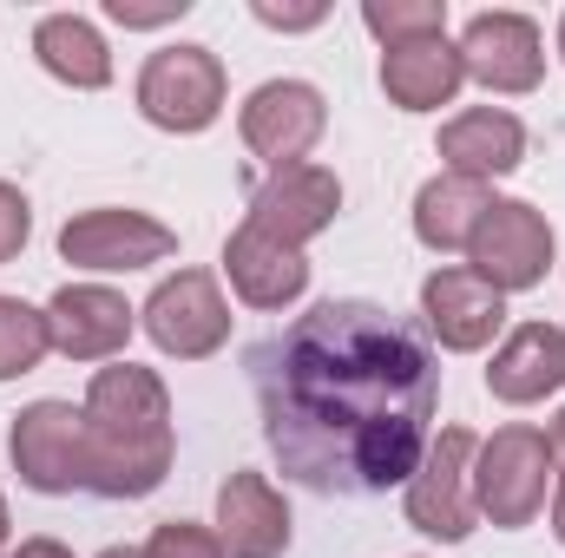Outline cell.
I'll use <instances>...</instances> for the list:
<instances>
[{
  "instance_id": "obj_28",
  "label": "cell",
  "mask_w": 565,
  "mask_h": 558,
  "mask_svg": "<svg viewBox=\"0 0 565 558\" xmlns=\"http://www.w3.org/2000/svg\"><path fill=\"white\" fill-rule=\"evenodd\" d=\"M7 558H73L60 539H20V552H7Z\"/></svg>"
},
{
  "instance_id": "obj_7",
  "label": "cell",
  "mask_w": 565,
  "mask_h": 558,
  "mask_svg": "<svg viewBox=\"0 0 565 558\" xmlns=\"http://www.w3.org/2000/svg\"><path fill=\"white\" fill-rule=\"evenodd\" d=\"M7 453H13V473H20L33 493H73V486H86V473H93L86 415H79L73 401H33L26 415H13Z\"/></svg>"
},
{
  "instance_id": "obj_1",
  "label": "cell",
  "mask_w": 565,
  "mask_h": 558,
  "mask_svg": "<svg viewBox=\"0 0 565 558\" xmlns=\"http://www.w3.org/2000/svg\"><path fill=\"white\" fill-rule=\"evenodd\" d=\"M264 440L316 493H388L427 453L434 355L375 302H316L257 355Z\"/></svg>"
},
{
  "instance_id": "obj_16",
  "label": "cell",
  "mask_w": 565,
  "mask_h": 558,
  "mask_svg": "<svg viewBox=\"0 0 565 558\" xmlns=\"http://www.w3.org/2000/svg\"><path fill=\"white\" fill-rule=\"evenodd\" d=\"M224 277H231V289H237L250 309H282V302H296V296L309 289V264H302L296 244H282L270 230L244 224V230L224 244Z\"/></svg>"
},
{
  "instance_id": "obj_10",
  "label": "cell",
  "mask_w": 565,
  "mask_h": 558,
  "mask_svg": "<svg viewBox=\"0 0 565 558\" xmlns=\"http://www.w3.org/2000/svg\"><path fill=\"white\" fill-rule=\"evenodd\" d=\"M178 250V237L158 224V217H145V211H79V217H66V230H60V257L73 264V270H145V264H164Z\"/></svg>"
},
{
  "instance_id": "obj_11",
  "label": "cell",
  "mask_w": 565,
  "mask_h": 558,
  "mask_svg": "<svg viewBox=\"0 0 565 558\" xmlns=\"http://www.w3.org/2000/svg\"><path fill=\"white\" fill-rule=\"evenodd\" d=\"M460 66L487 93H533L540 73H546L540 26L526 13H473L467 33H460Z\"/></svg>"
},
{
  "instance_id": "obj_32",
  "label": "cell",
  "mask_w": 565,
  "mask_h": 558,
  "mask_svg": "<svg viewBox=\"0 0 565 558\" xmlns=\"http://www.w3.org/2000/svg\"><path fill=\"white\" fill-rule=\"evenodd\" d=\"M99 558H139V552L132 546H113V552H99Z\"/></svg>"
},
{
  "instance_id": "obj_30",
  "label": "cell",
  "mask_w": 565,
  "mask_h": 558,
  "mask_svg": "<svg viewBox=\"0 0 565 558\" xmlns=\"http://www.w3.org/2000/svg\"><path fill=\"white\" fill-rule=\"evenodd\" d=\"M553 533H559V546H565V473H559V493H553Z\"/></svg>"
},
{
  "instance_id": "obj_21",
  "label": "cell",
  "mask_w": 565,
  "mask_h": 558,
  "mask_svg": "<svg viewBox=\"0 0 565 558\" xmlns=\"http://www.w3.org/2000/svg\"><path fill=\"white\" fill-rule=\"evenodd\" d=\"M33 53H40V66H46L53 79L79 86V93H99V86L113 79V53H106L99 26L79 20V13H46V20L33 26Z\"/></svg>"
},
{
  "instance_id": "obj_15",
  "label": "cell",
  "mask_w": 565,
  "mask_h": 558,
  "mask_svg": "<svg viewBox=\"0 0 565 558\" xmlns=\"http://www.w3.org/2000/svg\"><path fill=\"white\" fill-rule=\"evenodd\" d=\"M217 546L224 558H277L289 546V506L264 473H231L217 486Z\"/></svg>"
},
{
  "instance_id": "obj_19",
  "label": "cell",
  "mask_w": 565,
  "mask_h": 558,
  "mask_svg": "<svg viewBox=\"0 0 565 558\" xmlns=\"http://www.w3.org/2000/svg\"><path fill=\"white\" fill-rule=\"evenodd\" d=\"M440 158L460 178H500V171H513L526 158V126L513 112H500V106H473V112L440 126Z\"/></svg>"
},
{
  "instance_id": "obj_22",
  "label": "cell",
  "mask_w": 565,
  "mask_h": 558,
  "mask_svg": "<svg viewBox=\"0 0 565 558\" xmlns=\"http://www.w3.org/2000/svg\"><path fill=\"white\" fill-rule=\"evenodd\" d=\"M53 348V329H46V309H26L20 296H0V382L40 368V355Z\"/></svg>"
},
{
  "instance_id": "obj_33",
  "label": "cell",
  "mask_w": 565,
  "mask_h": 558,
  "mask_svg": "<svg viewBox=\"0 0 565 558\" xmlns=\"http://www.w3.org/2000/svg\"><path fill=\"white\" fill-rule=\"evenodd\" d=\"M559 53H565V20H559Z\"/></svg>"
},
{
  "instance_id": "obj_5",
  "label": "cell",
  "mask_w": 565,
  "mask_h": 558,
  "mask_svg": "<svg viewBox=\"0 0 565 558\" xmlns=\"http://www.w3.org/2000/svg\"><path fill=\"white\" fill-rule=\"evenodd\" d=\"M473 453L480 440L467 427H440L427 440L422 466L408 473V526L427 539H467L473 533Z\"/></svg>"
},
{
  "instance_id": "obj_31",
  "label": "cell",
  "mask_w": 565,
  "mask_h": 558,
  "mask_svg": "<svg viewBox=\"0 0 565 558\" xmlns=\"http://www.w3.org/2000/svg\"><path fill=\"white\" fill-rule=\"evenodd\" d=\"M0 558H7V500H0Z\"/></svg>"
},
{
  "instance_id": "obj_13",
  "label": "cell",
  "mask_w": 565,
  "mask_h": 558,
  "mask_svg": "<svg viewBox=\"0 0 565 558\" xmlns=\"http://www.w3.org/2000/svg\"><path fill=\"white\" fill-rule=\"evenodd\" d=\"M335 211H342V184H335V171H322V164H289V171H270L264 184H257V197H250V224L257 230H270L282 244H309V237H322L329 224H335Z\"/></svg>"
},
{
  "instance_id": "obj_8",
  "label": "cell",
  "mask_w": 565,
  "mask_h": 558,
  "mask_svg": "<svg viewBox=\"0 0 565 558\" xmlns=\"http://www.w3.org/2000/svg\"><path fill=\"white\" fill-rule=\"evenodd\" d=\"M467 264H473V277L493 282L500 296L533 289L553 270V224L533 204H520V197H493V211L480 217V230L467 244Z\"/></svg>"
},
{
  "instance_id": "obj_9",
  "label": "cell",
  "mask_w": 565,
  "mask_h": 558,
  "mask_svg": "<svg viewBox=\"0 0 565 558\" xmlns=\"http://www.w3.org/2000/svg\"><path fill=\"white\" fill-rule=\"evenodd\" d=\"M237 126H244V144L270 171H289V164H302L316 151L322 126H329V106H322V93L309 79H270V86H257L244 99V119Z\"/></svg>"
},
{
  "instance_id": "obj_26",
  "label": "cell",
  "mask_w": 565,
  "mask_h": 558,
  "mask_svg": "<svg viewBox=\"0 0 565 558\" xmlns=\"http://www.w3.org/2000/svg\"><path fill=\"white\" fill-rule=\"evenodd\" d=\"M191 0H106V13L119 20V26H164V20H178Z\"/></svg>"
},
{
  "instance_id": "obj_24",
  "label": "cell",
  "mask_w": 565,
  "mask_h": 558,
  "mask_svg": "<svg viewBox=\"0 0 565 558\" xmlns=\"http://www.w3.org/2000/svg\"><path fill=\"white\" fill-rule=\"evenodd\" d=\"M139 558H224V546H217V533H204L191 519H164L139 546Z\"/></svg>"
},
{
  "instance_id": "obj_25",
  "label": "cell",
  "mask_w": 565,
  "mask_h": 558,
  "mask_svg": "<svg viewBox=\"0 0 565 558\" xmlns=\"http://www.w3.org/2000/svg\"><path fill=\"white\" fill-rule=\"evenodd\" d=\"M26 237H33V211H26V197L13 184H0V264H13Z\"/></svg>"
},
{
  "instance_id": "obj_18",
  "label": "cell",
  "mask_w": 565,
  "mask_h": 558,
  "mask_svg": "<svg viewBox=\"0 0 565 558\" xmlns=\"http://www.w3.org/2000/svg\"><path fill=\"white\" fill-rule=\"evenodd\" d=\"M460 79H467V66H460V46L447 33L408 40V46H388L382 53V93L402 112H440L460 93Z\"/></svg>"
},
{
  "instance_id": "obj_12",
  "label": "cell",
  "mask_w": 565,
  "mask_h": 558,
  "mask_svg": "<svg viewBox=\"0 0 565 558\" xmlns=\"http://www.w3.org/2000/svg\"><path fill=\"white\" fill-rule=\"evenodd\" d=\"M132 322H139V309L106 282H66L46 302V329L66 362H113L132 342Z\"/></svg>"
},
{
  "instance_id": "obj_20",
  "label": "cell",
  "mask_w": 565,
  "mask_h": 558,
  "mask_svg": "<svg viewBox=\"0 0 565 558\" xmlns=\"http://www.w3.org/2000/svg\"><path fill=\"white\" fill-rule=\"evenodd\" d=\"M487 211H493V191H487V178L440 171V178H427L422 197H415V237H422L427 250H467Z\"/></svg>"
},
{
  "instance_id": "obj_4",
  "label": "cell",
  "mask_w": 565,
  "mask_h": 558,
  "mask_svg": "<svg viewBox=\"0 0 565 558\" xmlns=\"http://www.w3.org/2000/svg\"><path fill=\"white\" fill-rule=\"evenodd\" d=\"M139 112L158 132H204L224 112V66L211 46H164L139 73Z\"/></svg>"
},
{
  "instance_id": "obj_6",
  "label": "cell",
  "mask_w": 565,
  "mask_h": 558,
  "mask_svg": "<svg viewBox=\"0 0 565 558\" xmlns=\"http://www.w3.org/2000/svg\"><path fill=\"white\" fill-rule=\"evenodd\" d=\"M139 315H145V335L164 355H178V362H204V355H217L231 342V302H224V289H217L211 270L164 277Z\"/></svg>"
},
{
  "instance_id": "obj_3",
  "label": "cell",
  "mask_w": 565,
  "mask_h": 558,
  "mask_svg": "<svg viewBox=\"0 0 565 558\" xmlns=\"http://www.w3.org/2000/svg\"><path fill=\"white\" fill-rule=\"evenodd\" d=\"M546 466H553V447L540 427H500L480 453H473V506L493 519V526H533L540 506H546Z\"/></svg>"
},
{
  "instance_id": "obj_29",
  "label": "cell",
  "mask_w": 565,
  "mask_h": 558,
  "mask_svg": "<svg viewBox=\"0 0 565 558\" xmlns=\"http://www.w3.org/2000/svg\"><path fill=\"white\" fill-rule=\"evenodd\" d=\"M546 447H553V460L565 466V408H559V420H553V433H546Z\"/></svg>"
},
{
  "instance_id": "obj_17",
  "label": "cell",
  "mask_w": 565,
  "mask_h": 558,
  "mask_svg": "<svg viewBox=\"0 0 565 558\" xmlns=\"http://www.w3.org/2000/svg\"><path fill=\"white\" fill-rule=\"evenodd\" d=\"M487 388H493V401H507V408L546 401L553 388H565V329H553V322L513 329V335L493 348Z\"/></svg>"
},
{
  "instance_id": "obj_2",
  "label": "cell",
  "mask_w": 565,
  "mask_h": 558,
  "mask_svg": "<svg viewBox=\"0 0 565 558\" xmlns=\"http://www.w3.org/2000/svg\"><path fill=\"white\" fill-rule=\"evenodd\" d=\"M86 486L106 500H145L171 473V395L151 368L113 362L86 388Z\"/></svg>"
},
{
  "instance_id": "obj_14",
  "label": "cell",
  "mask_w": 565,
  "mask_h": 558,
  "mask_svg": "<svg viewBox=\"0 0 565 558\" xmlns=\"http://www.w3.org/2000/svg\"><path fill=\"white\" fill-rule=\"evenodd\" d=\"M422 315H427V329L440 335V348L473 355V348H487V342L500 335L507 296H500L493 282H480L473 270H434V277L422 282Z\"/></svg>"
},
{
  "instance_id": "obj_23",
  "label": "cell",
  "mask_w": 565,
  "mask_h": 558,
  "mask_svg": "<svg viewBox=\"0 0 565 558\" xmlns=\"http://www.w3.org/2000/svg\"><path fill=\"white\" fill-rule=\"evenodd\" d=\"M362 26H369L382 46L434 40V33H447V0H369V7H362Z\"/></svg>"
},
{
  "instance_id": "obj_27",
  "label": "cell",
  "mask_w": 565,
  "mask_h": 558,
  "mask_svg": "<svg viewBox=\"0 0 565 558\" xmlns=\"http://www.w3.org/2000/svg\"><path fill=\"white\" fill-rule=\"evenodd\" d=\"M250 13H257L264 26H282V33H302V26H322V20H329V7H322V0H309V7H277V0H257Z\"/></svg>"
}]
</instances>
